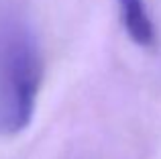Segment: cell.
Segmentation results:
<instances>
[{"label":"cell","mask_w":161,"mask_h":159,"mask_svg":"<svg viewBox=\"0 0 161 159\" xmlns=\"http://www.w3.org/2000/svg\"><path fill=\"white\" fill-rule=\"evenodd\" d=\"M43 84V57L31 25L14 12L0 14V137L31 124Z\"/></svg>","instance_id":"6da1fadb"},{"label":"cell","mask_w":161,"mask_h":159,"mask_svg":"<svg viewBox=\"0 0 161 159\" xmlns=\"http://www.w3.org/2000/svg\"><path fill=\"white\" fill-rule=\"evenodd\" d=\"M116 4L122 29L129 39L143 49H151L157 41V33L145 0H116Z\"/></svg>","instance_id":"7a4b0ae2"}]
</instances>
